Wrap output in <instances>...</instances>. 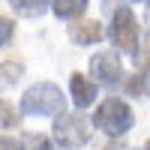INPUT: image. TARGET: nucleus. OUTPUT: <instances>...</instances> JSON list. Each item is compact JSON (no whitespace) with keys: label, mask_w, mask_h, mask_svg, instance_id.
Returning <instances> with one entry per match:
<instances>
[{"label":"nucleus","mask_w":150,"mask_h":150,"mask_svg":"<svg viewBox=\"0 0 150 150\" xmlns=\"http://www.w3.org/2000/svg\"><path fill=\"white\" fill-rule=\"evenodd\" d=\"M66 108V96L57 84H33L27 93L21 96V111L27 117H54Z\"/></svg>","instance_id":"nucleus-1"},{"label":"nucleus","mask_w":150,"mask_h":150,"mask_svg":"<svg viewBox=\"0 0 150 150\" xmlns=\"http://www.w3.org/2000/svg\"><path fill=\"white\" fill-rule=\"evenodd\" d=\"M69 39H72L75 45H93V42L102 39V24H99V21H81V24H72Z\"/></svg>","instance_id":"nucleus-7"},{"label":"nucleus","mask_w":150,"mask_h":150,"mask_svg":"<svg viewBox=\"0 0 150 150\" xmlns=\"http://www.w3.org/2000/svg\"><path fill=\"white\" fill-rule=\"evenodd\" d=\"M135 3H147V0H135Z\"/></svg>","instance_id":"nucleus-16"},{"label":"nucleus","mask_w":150,"mask_h":150,"mask_svg":"<svg viewBox=\"0 0 150 150\" xmlns=\"http://www.w3.org/2000/svg\"><path fill=\"white\" fill-rule=\"evenodd\" d=\"M24 75V63L21 60H3L0 63V90H9V87H15Z\"/></svg>","instance_id":"nucleus-8"},{"label":"nucleus","mask_w":150,"mask_h":150,"mask_svg":"<svg viewBox=\"0 0 150 150\" xmlns=\"http://www.w3.org/2000/svg\"><path fill=\"white\" fill-rule=\"evenodd\" d=\"M0 150H24V144L18 138H9V135H0Z\"/></svg>","instance_id":"nucleus-15"},{"label":"nucleus","mask_w":150,"mask_h":150,"mask_svg":"<svg viewBox=\"0 0 150 150\" xmlns=\"http://www.w3.org/2000/svg\"><path fill=\"white\" fill-rule=\"evenodd\" d=\"M21 144H24V150H54V147H51V141H48V138H42L39 132H30Z\"/></svg>","instance_id":"nucleus-13"},{"label":"nucleus","mask_w":150,"mask_h":150,"mask_svg":"<svg viewBox=\"0 0 150 150\" xmlns=\"http://www.w3.org/2000/svg\"><path fill=\"white\" fill-rule=\"evenodd\" d=\"M51 6H54V15L57 18H78L81 12L87 9V0H51Z\"/></svg>","instance_id":"nucleus-9"},{"label":"nucleus","mask_w":150,"mask_h":150,"mask_svg":"<svg viewBox=\"0 0 150 150\" xmlns=\"http://www.w3.org/2000/svg\"><path fill=\"white\" fill-rule=\"evenodd\" d=\"M90 75L96 81H102L105 87H114L123 78V63H120V54L111 48V51H96L90 57Z\"/></svg>","instance_id":"nucleus-5"},{"label":"nucleus","mask_w":150,"mask_h":150,"mask_svg":"<svg viewBox=\"0 0 150 150\" xmlns=\"http://www.w3.org/2000/svg\"><path fill=\"white\" fill-rule=\"evenodd\" d=\"M0 126L3 129H15L18 126V111L12 108L6 99H0Z\"/></svg>","instance_id":"nucleus-12"},{"label":"nucleus","mask_w":150,"mask_h":150,"mask_svg":"<svg viewBox=\"0 0 150 150\" xmlns=\"http://www.w3.org/2000/svg\"><path fill=\"white\" fill-rule=\"evenodd\" d=\"M12 36H15V24L9 18H0V48H6L12 42Z\"/></svg>","instance_id":"nucleus-14"},{"label":"nucleus","mask_w":150,"mask_h":150,"mask_svg":"<svg viewBox=\"0 0 150 150\" xmlns=\"http://www.w3.org/2000/svg\"><path fill=\"white\" fill-rule=\"evenodd\" d=\"M12 3V9L18 12V15H39V12H45V6H48V0H9Z\"/></svg>","instance_id":"nucleus-10"},{"label":"nucleus","mask_w":150,"mask_h":150,"mask_svg":"<svg viewBox=\"0 0 150 150\" xmlns=\"http://www.w3.org/2000/svg\"><path fill=\"white\" fill-rule=\"evenodd\" d=\"M108 39L114 42V48L126 51L129 57H138V51H141V30H138L135 15H132L126 6H114V12H111Z\"/></svg>","instance_id":"nucleus-2"},{"label":"nucleus","mask_w":150,"mask_h":150,"mask_svg":"<svg viewBox=\"0 0 150 150\" xmlns=\"http://www.w3.org/2000/svg\"><path fill=\"white\" fill-rule=\"evenodd\" d=\"M69 93H72V102L78 105V108H90L96 102V96H99L96 84H90L81 72H75L72 78H69Z\"/></svg>","instance_id":"nucleus-6"},{"label":"nucleus","mask_w":150,"mask_h":150,"mask_svg":"<svg viewBox=\"0 0 150 150\" xmlns=\"http://www.w3.org/2000/svg\"><path fill=\"white\" fill-rule=\"evenodd\" d=\"M132 123H135V114H132V108L123 102V99H105V102L96 108V114H93V126L99 132L111 135V138L126 135L132 129Z\"/></svg>","instance_id":"nucleus-3"},{"label":"nucleus","mask_w":150,"mask_h":150,"mask_svg":"<svg viewBox=\"0 0 150 150\" xmlns=\"http://www.w3.org/2000/svg\"><path fill=\"white\" fill-rule=\"evenodd\" d=\"M126 93L132 99H138V96H147V69H141L138 75H132L129 84H126Z\"/></svg>","instance_id":"nucleus-11"},{"label":"nucleus","mask_w":150,"mask_h":150,"mask_svg":"<svg viewBox=\"0 0 150 150\" xmlns=\"http://www.w3.org/2000/svg\"><path fill=\"white\" fill-rule=\"evenodd\" d=\"M54 141L57 147H66V150H78L84 147L87 141H90V123H87V117L81 114H54Z\"/></svg>","instance_id":"nucleus-4"},{"label":"nucleus","mask_w":150,"mask_h":150,"mask_svg":"<svg viewBox=\"0 0 150 150\" xmlns=\"http://www.w3.org/2000/svg\"><path fill=\"white\" fill-rule=\"evenodd\" d=\"M141 150H147V147H141Z\"/></svg>","instance_id":"nucleus-17"}]
</instances>
